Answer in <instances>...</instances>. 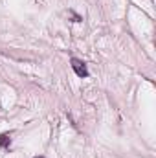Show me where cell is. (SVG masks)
Segmentation results:
<instances>
[{
    "label": "cell",
    "mask_w": 156,
    "mask_h": 158,
    "mask_svg": "<svg viewBox=\"0 0 156 158\" xmlns=\"http://www.w3.org/2000/svg\"><path fill=\"white\" fill-rule=\"evenodd\" d=\"M9 145H11V136H9L7 132L0 134V147H2V149H9Z\"/></svg>",
    "instance_id": "2"
},
{
    "label": "cell",
    "mask_w": 156,
    "mask_h": 158,
    "mask_svg": "<svg viewBox=\"0 0 156 158\" xmlns=\"http://www.w3.org/2000/svg\"><path fill=\"white\" fill-rule=\"evenodd\" d=\"M70 63H72V70L76 72V76L81 79L88 77V68H86V64L81 61V59H77V57H72L70 59Z\"/></svg>",
    "instance_id": "1"
},
{
    "label": "cell",
    "mask_w": 156,
    "mask_h": 158,
    "mask_svg": "<svg viewBox=\"0 0 156 158\" xmlns=\"http://www.w3.org/2000/svg\"><path fill=\"white\" fill-rule=\"evenodd\" d=\"M35 158H46V156H35Z\"/></svg>",
    "instance_id": "3"
}]
</instances>
